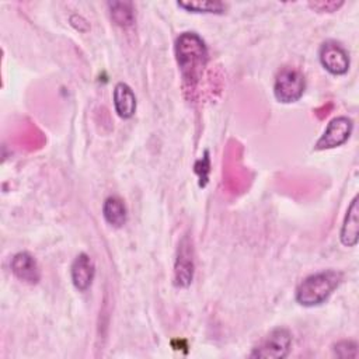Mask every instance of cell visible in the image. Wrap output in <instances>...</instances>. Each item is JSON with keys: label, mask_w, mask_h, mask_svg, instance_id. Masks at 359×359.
Listing matches in <instances>:
<instances>
[{"label": "cell", "mask_w": 359, "mask_h": 359, "mask_svg": "<svg viewBox=\"0 0 359 359\" xmlns=\"http://www.w3.org/2000/svg\"><path fill=\"white\" fill-rule=\"evenodd\" d=\"M175 57L185 88L194 91L208 63L205 42L195 32H182L175 41Z\"/></svg>", "instance_id": "obj_1"}, {"label": "cell", "mask_w": 359, "mask_h": 359, "mask_svg": "<svg viewBox=\"0 0 359 359\" xmlns=\"http://www.w3.org/2000/svg\"><path fill=\"white\" fill-rule=\"evenodd\" d=\"M342 280L339 271L327 269L304 278L296 289V302L304 307L323 304Z\"/></svg>", "instance_id": "obj_2"}, {"label": "cell", "mask_w": 359, "mask_h": 359, "mask_svg": "<svg viewBox=\"0 0 359 359\" xmlns=\"http://www.w3.org/2000/svg\"><path fill=\"white\" fill-rule=\"evenodd\" d=\"M306 90V80L302 72L293 67H283L278 72L273 84L275 98L282 104H292L302 98Z\"/></svg>", "instance_id": "obj_3"}, {"label": "cell", "mask_w": 359, "mask_h": 359, "mask_svg": "<svg viewBox=\"0 0 359 359\" xmlns=\"http://www.w3.org/2000/svg\"><path fill=\"white\" fill-rule=\"evenodd\" d=\"M292 346V334L283 327L273 328L252 349L250 358L258 359H282L286 358Z\"/></svg>", "instance_id": "obj_4"}, {"label": "cell", "mask_w": 359, "mask_h": 359, "mask_svg": "<svg viewBox=\"0 0 359 359\" xmlns=\"http://www.w3.org/2000/svg\"><path fill=\"white\" fill-rule=\"evenodd\" d=\"M195 272L194 248L188 236H184L178 244L174 264V285L177 287H188L192 283Z\"/></svg>", "instance_id": "obj_5"}, {"label": "cell", "mask_w": 359, "mask_h": 359, "mask_svg": "<svg viewBox=\"0 0 359 359\" xmlns=\"http://www.w3.org/2000/svg\"><path fill=\"white\" fill-rule=\"evenodd\" d=\"M353 129V122L348 116H337L330 121L324 133L314 144V150H328L344 144Z\"/></svg>", "instance_id": "obj_6"}, {"label": "cell", "mask_w": 359, "mask_h": 359, "mask_svg": "<svg viewBox=\"0 0 359 359\" xmlns=\"http://www.w3.org/2000/svg\"><path fill=\"white\" fill-rule=\"evenodd\" d=\"M318 57L323 67L334 76H342L349 70V53L335 41H325L320 46Z\"/></svg>", "instance_id": "obj_7"}, {"label": "cell", "mask_w": 359, "mask_h": 359, "mask_svg": "<svg viewBox=\"0 0 359 359\" xmlns=\"http://www.w3.org/2000/svg\"><path fill=\"white\" fill-rule=\"evenodd\" d=\"M11 272L27 285H36L41 280V271L36 259L29 252H17L11 259Z\"/></svg>", "instance_id": "obj_8"}, {"label": "cell", "mask_w": 359, "mask_h": 359, "mask_svg": "<svg viewBox=\"0 0 359 359\" xmlns=\"http://www.w3.org/2000/svg\"><path fill=\"white\" fill-rule=\"evenodd\" d=\"M70 275L72 282L79 292H86L87 289H90L95 275V265L91 257L86 252L79 254L72 262Z\"/></svg>", "instance_id": "obj_9"}, {"label": "cell", "mask_w": 359, "mask_h": 359, "mask_svg": "<svg viewBox=\"0 0 359 359\" xmlns=\"http://www.w3.org/2000/svg\"><path fill=\"white\" fill-rule=\"evenodd\" d=\"M358 195L352 199L339 231V240L345 247H355L359 240V208Z\"/></svg>", "instance_id": "obj_10"}, {"label": "cell", "mask_w": 359, "mask_h": 359, "mask_svg": "<svg viewBox=\"0 0 359 359\" xmlns=\"http://www.w3.org/2000/svg\"><path fill=\"white\" fill-rule=\"evenodd\" d=\"M115 112L122 119H129L136 112V97L133 90L126 83H116L114 88Z\"/></svg>", "instance_id": "obj_11"}, {"label": "cell", "mask_w": 359, "mask_h": 359, "mask_svg": "<svg viewBox=\"0 0 359 359\" xmlns=\"http://www.w3.org/2000/svg\"><path fill=\"white\" fill-rule=\"evenodd\" d=\"M102 216L105 222L112 227H122L128 219L126 208L122 199H119L118 196H108L102 205Z\"/></svg>", "instance_id": "obj_12"}, {"label": "cell", "mask_w": 359, "mask_h": 359, "mask_svg": "<svg viewBox=\"0 0 359 359\" xmlns=\"http://www.w3.org/2000/svg\"><path fill=\"white\" fill-rule=\"evenodd\" d=\"M111 20L119 27H130L135 22V8L130 1H109Z\"/></svg>", "instance_id": "obj_13"}, {"label": "cell", "mask_w": 359, "mask_h": 359, "mask_svg": "<svg viewBox=\"0 0 359 359\" xmlns=\"http://www.w3.org/2000/svg\"><path fill=\"white\" fill-rule=\"evenodd\" d=\"M178 7L189 13L196 14H223L226 11V4L223 1H209V0H191V1H178Z\"/></svg>", "instance_id": "obj_14"}, {"label": "cell", "mask_w": 359, "mask_h": 359, "mask_svg": "<svg viewBox=\"0 0 359 359\" xmlns=\"http://www.w3.org/2000/svg\"><path fill=\"white\" fill-rule=\"evenodd\" d=\"M332 351L338 358H358V345L353 341H339L332 346Z\"/></svg>", "instance_id": "obj_15"}, {"label": "cell", "mask_w": 359, "mask_h": 359, "mask_svg": "<svg viewBox=\"0 0 359 359\" xmlns=\"http://www.w3.org/2000/svg\"><path fill=\"white\" fill-rule=\"evenodd\" d=\"M195 172L199 177V187L203 188L208 184V178H209V172H210V161H209L208 150L203 153V157L195 163Z\"/></svg>", "instance_id": "obj_16"}, {"label": "cell", "mask_w": 359, "mask_h": 359, "mask_svg": "<svg viewBox=\"0 0 359 359\" xmlns=\"http://www.w3.org/2000/svg\"><path fill=\"white\" fill-rule=\"evenodd\" d=\"M341 6H344V1H334V0H330V1H310L309 3V7L318 11V13H334L337 11Z\"/></svg>", "instance_id": "obj_17"}]
</instances>
